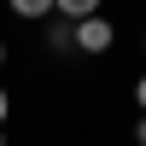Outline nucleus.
<instances>
[{"label":"nucleus","instance_id":"nucleus-2","mask_svg":"<svg viewBox=\"0 0 146 146\" xmlns=\"http://www.w3.org/2000/svg\"><path fill=\"white\" fill-rule=\"evenodd\" d=\"M6 12L23 18V23H47L53 18V0H6Z\"/></svg>","mask_w":146,"mask_h":146},{"label":"nucleus","instance_id":"nucleus-6","mask_svg":"<svg viewBox=\"0 0 146 146\" xmlns=\"http://www.w3.org/2000/svg\"><path fill=\"white\" fill-rule=\"evenodd\" d=\"M6 117H12V94H6V82H0V129H6Z\"/></svg>","mask_w":146,"mask_h":146},{"label":"nucleus","instance_id":"nucleus-7","mask_svg":"<svg viewBox=\"0 0 146 146\" xmlns=\"http://www.w3.org/2000/svg\"><path fill=\"white\" fill-rule=\"evenodd\" d=\"M135 146H146V117H135Z\"/></svg>","mask_w":146,"mask_h":146},{"label":"nucleus","instance_id":"nucleus-10","mask_svg":"<svg viewBox=\"0 0 146 146\" xmlns=\"http://www.w3.org/2000/svg\"><path fill=\"white\" fill-rule=\"evenodd\" d=\"M140 53H146V35H140Z\"/></svg>","mask_w":146,"mask_h":146},{"label":"nucleus","instance_id":"nucleus-9","mask_svg":"<svg viewBox=\"0 0 146 146\" xmlns=\"http://www.w3.org/2000/svg\"><path fill=\"white\" fill-rule=\"evenodd\" d=\"M0 146H6V129H0Z\"/></svg>","mask_w":146,"mask_h":146},{"label":"nucleus","instance_id":"nucleus-4","mask_svg":"<svg viewBox=\"0 0 146 146\" xmlns=\"http://www.w3.org/2000/svg\"><path fill=\"white\" fill-rule=\"evenodd\" d=\"M47 47H53V53H70V23H64V18L47 23Z\"/></svg>","mask_w":146,"mask_h":146},{"label":"nucleus","instance_id":"nucleus-8","mask_svg":"<svg viewBox=\"0 0 146 146\" xmlns=\"http://www.w3.org/2000/svg\"><path fill=\"white\" fill-rule=\"evenodd\" d=\"M6 58H12V47H6V35H0V70H6Z\"/></svg>","mask_w":146,"mask_h":146},{"label":"nucleus","instance_id":"nucleus-1","mask_svg":"<svg viewBox=\"0 0 146 146\" xmlns=\"http://www.w3.org/2000/svg\"><path fill=\"white\" fill-rule=\"evenodd\" d=\"M111 47H117V23L105 18V12L70 23V53H76V58H105Z\"/></svg>","mask_w":146,"mask_h":146},{"label":"nucleus","instance_id":"nucleus-5","mask_svg":"<svg viewBox=\"0 0 146 146\" xmlns=\"http://www.w3.org/2000/svg\"><path fill=\"white\" fill-rule=\"evenodd\" d=\"M135 111L146 117V70H140V76H135Z\"/></svg>","mask_w":146,"mask_h":146},{"label":"nucleus","instance_id":"nucleus-3","mask_svg":"<svg viewBox=\"0 0 146 146\" xmlns=\"http://www.w3.org/2000/svg\"><path fill=\"white\" fill-rule=\"evenodd\" d=\"M94 12H105V0H53V18H64V23L94 18Z\"/></svg>","mask_w":146,"mask_h":146}]
</instances>
